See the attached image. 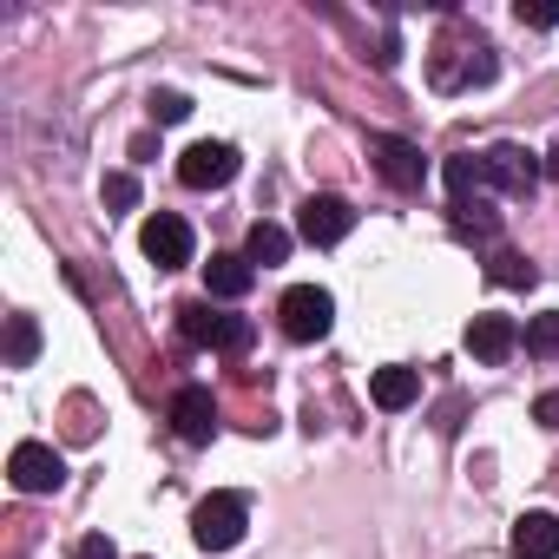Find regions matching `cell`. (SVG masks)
<instances>
[{
  "label": "cell",
  "instance_id": "cell-6",
  "mask_svg": "<svg viewBox=\"0 0 559 559\" xmlns=\"http://www.w3.org/2000/svg\"><path fill=\"white\" fill-rule=\"evenodd\" d=\"M8 474H14V487H21V493H60L67 461H60L47 441H21V448H14V461H8Z\"/></svg>",
  "mask_w": 559,
  "mask_h": 559
},
{
  "label": "cell",
  "instance_id": "cell-17",
  "mask_svg": "<svg viewBox=\"0 0 559 559\" xmlns=\"http://www.w3.org/2000/svg\"><path fill=\"white\" fill-rule=\"evenodd\" d=\"M224 323H230V317H217L211 304H185V310H178L185 343H211V349H217V343H224Z\"/></svg>",
  "mask_w": 559,
  "mask_h": 559
},
{
  "label": "cell",
  "instance_id": "cell-7",
  "mask_svg": "<svg viewBox=\"0 0 559 559\" xmlns=\"http://www.w3.org/2000/svg\"><path fill=\"white\" fill-rule=\"evenodd\" d=\"M139 243H145V257H152L158 270H185V263H191V224L171 217V211H158V217L139 230Z\"/></svg>",
  "mask_w": 559,
  "mask_h": 559
},
{
  "label": "cell",
  "instance_id": "cell-2",
  "mask_svg": "<svg viewBox=\"0 0 559 559\" xmlns=\"http://www.w3.org/2000/svg\"><path fill=\"white\" fill-rule=\"evenodd\" d=\"M243 526H250V500H243V493H211V500H198V513H191V539H198L204 552H230V546L243 539Z\"/></svg>",
  "mask_w": 559,
  "mask_h": 559
},
{
  "label": "cell",
  "instance_id": "cell-13",
  "mask_svg": "<svg viewBox=\"0 0 559 559\" xmlns=\"http://www.w3.org/2000/svg\"><path fill=\"white\" fill-rule=\"evenodd\" d=\"M369 395H376V408H389V415H402V408H415L421 402V369H376V382H369Z\"/></svg>",
  "mask_w": 559,
  "mask_h": 559
},
{
  "label": "cell",
  "instance_id": "cell-14",
  "mask_svg": "<svg viewBox=\"0 0 559 559\" xmlns=\"http://www.w3.org/2000/svg\"><path fill=\"white\" fill-rule=\"evenodd\" d=\"M284 257H290V230H284V224H270V217L250 224V237H243V263H250V270H257V263L270 270V263H284Z\"/></svg>",
  "mask_w": 559,
  "mask_h": 559
},
{
  "label": "cell",
  "instance_id": "cell-18",
  "mask_svg": "<svg viewBox=\"0 0 559 559\" xmlns=\"http://www.w3.org/2000/svg\"><path fill=\"white\" fill-rule=\"evenodd\" d=\"M40 356V323L34 317H8V369H27Z\"/></svg>",
  "mask_w": 559,
  "mask_h": 559
},
{
  "label": "cell",
  "instance_id": "cell-27",
  "mask_svg": "<svg viewBox=\"0 0 559 559\" xmlns=\"http://www.w3.org/2000/svg\"><path fill=\"white\" fill-rule=\"evenodd\" d=\"M533 415H539V428H552V435H559V395H539V408H533Z\"/></svg>",
  "mask_w": 559,
  "mask_h": 559
},
{
  "label": "cell",
  "instance_id": "cell-19",
  "mask_svg": "<svg viewBox=\"0 0 559 559\" xmlns=\"http://www.w3.org/2000/svg\"><path fill=\"white\" fill-rule=\"evenodd\" d=\"M448 191H454V198H467V191L480 198V191H487V165H480V152L448 158Z\"/></svg>",
  "mask_w": 559,
  "mask_h": 559
},
{
  "label": "cell",
  "instance_id": "cell-20",
  "mask_svg": "<svg viewBox=\"0 0 559 559\" xmlns=\"http://www.w3.org/2000/svg\"><path fill=\"white\" fill-rule=\"evenodd\" d=\"M454 230L493 237V204H487V198H454Z\"/></svg>",
  "mask_w": 559,
  "mask_h": 559
},
{
  "label": "cell",
  "instance_id": "cell-8",
  "mask_svg": "<svg viewBox=\"0 0 559 559\" xmlns=\"http://www.w3.org/2000/svg\"><path fill=\"white\" fill-rule=\"evenodd\" d=\"M178 178H185L191 191H217V185H230V178H237V152L204 139V145H191V152L178 158Z\"/></svg>",
  "mask_w": 559,
  "mask_h": 559
},
{
  "label": "cell",
  "instance_id": "cell-25",
  "mask_svg": "<svg viewBox=\"0 0 559 559\" xmlns=\"http://www.w3.org/2000/svg\"><path fill=\"white\" fill-rule=\"evenodd\" d=\"M217 349H224V356H243V349H250V323H243V317H230V323H224V343H217Z\"/></svg>",
  "mask_w": 559,
  "mask_h": 559
},
{
  "label": "cell",
  "instance_id": "cell-1",
  "mask_svg": "<svg viewBox=\"0 0 559 559\" xmlns=\"http://www.w3.org/2000/svg\"><path fill=\"white\" fill-rule=\"evenodd\" d=\"M428 73H435L441 93L487 86V80H493V47H487L480 34H454V40H441V47L428 53Z\"/></svg>",
  "mask_w": 559,
  "mask_h": 559
},
{
  "label": "cell",
  "instance_id": "cell-9",
  "mask_svg": "<svg viewBox=\"0 0 559 559\" xmlns=\"http://www.w3.org/2000/svg\"><path fill=\"white\" fill-rule=\"evenodd\" d=\"M297 230H304V243L330 250V243H343V237L356 230V211H349L343 198H310V204H304V217H297Z\"/></svg>",
  "mask_w": 559,
  "mask_h": 559
},
{
  "label": "cell",
  "instance_id": "cell-4",
  "mask_svg": "<svg viewBox=\"0 0 559 559\" xmlns=\"http://www.w3.org/2000/svg\"><path fill=\"white\" fill-rule=\"evenodd\" d=\"M480 165H487V185H500V191H513V198H533V185H539V171H546V158L526 152V145H487Z\"/></svg>",
  "mask_w": 559,
  "mask_h": 559
},
{
  "label": "cell",
  "instance_id": "cell-5",
  "mask_svg": "<svg viewBox=\"0 0 559 559\" xmlns=\"http://www.w3.org/2000/svg\"><path fill=\"white\" fill-rule=\"evenodd\" d=\"M369 158H376V171H382L395 191H421V178H428L421 145H408V139H395V132H369Z\"/></svg>",
  "mask_w": 559,
  "mask_h": 559
},
{
  "label": "cell",
  "instance_id": "cell-28",
  "mask_svg": "<svg viewBox=\"0 0 559 559\" xmlns=\"http://www.w3.org/2000/svg\"><path fill=\"white\" fill-rule=\"evenodd\" d=\"M546 171H552V178H559V152H552V158H546Z\"/></svg>",
  "mask_w": 559,
  "mask_h": 559
},
{
  "label": "cell",
  "instance_id": "cell-11",
  "mask_svg": "<svg viewBox=\"0 0 559 559\" xmlns=\"http://www.w3.org/2000/svg\"><path fill=\"white\" fill-rule=\"evenodd\" d=\"M171 428H178L185 441H211V435H217V402H211V389H178V395H171Z\"/></svg>",
  "mask_w": 559,
  "mask_h": 559
},
{
  "label": "cell",
  "instance_id": "cell-26",
  "mask_svg": "<svg viewBox=\"0 0 559 559\" xmlns=\"http://www.w3.org/2000/svg\"><path fill=\"white\" fill-rule=\"evenodd\" d=\"M73 559H119V546H112V539H106V533H86V539H80V552H73Z\"/></svg>",
  "mask_w": 559,
  "mask_h": 559
},
{
  "label": "cell",
  "instance_id": "cell-10",
  "mask_svg": "<svg viewBox=\"0 0 559 559\" xmlns=\"http://www.w3.org/2000/svg\"><path fill=\"white\" fill-rule=\"evenodd\" d=\"M513 349H520V330H513L507 317H474V323H467V356H474V362L500 369Z\"/></svg>",
  "mask_w": 559,
  "mask_h": 559
},
{
  "label": "cell",
  "instance_id": "cell-23",
  "mask_svg": "<svg viewBox=\"0 0 559 559\" xmlns=\"http://www.w3.org/2000/svg\"><path fill=\"white\" fill-rule=\"evenodd\" d=\"M106 204H112V211H132V204H139V178H132V171H112V178H106Z\"/></svg>",
  "mask_w": 559,
  "mask_h": 559
},
{
  "label": "cell",
  "instance_id": "cell-24",
  "mask_svg": "<svg viewBox=\"0 0 559 559\" xmlns=\"http://www.w3.org/2000/svg\"><path fill=\"white\" fill-rule=\"evenodd\" d=\"M520 21L526 27H559V0H520Z\"/></svg>",
  "mask_w": 559,
  "mask_h": 559
},
{
  "label": "cell",
  "instance_id": "cell-15",
  "mask_svg": "<svg viewBox=\"0 0 559 559\" xmlns=\"http://www.w3.org/2000/svg\"><path fill=\"white\" fill-rule=\"evenodd\" d=\"M250 276H257V270H250L243 257H211V263H204V284H211V297H224V304L250 290Z\"/></svg>",
  "mask_w": 559,
  "mask_h": 559
},
{
  "label": "cell",
  "instance_id": "cell-21",
  "mask_svg": "<svg viewBox=\"0 0 559 559\" xmlns=\"http://www.w3.org/2000/svg\"><path fill=\"white\" fill-rule=\"evenodd\" d=\"M526 356H559V317H533L526 323Z\"/></svg>",
  "mask_w": 559,
  "mask_h": 559
},
{
  "label": "cell",
  "instance_id": "cell-3",
  "mask_svg": "<svg viewBox=\"0 0 559 559\" xmlns=\"http://www.w3.org/2000/svg\"><path fill=\"white\" fill-rule=\"evenodd\" d=\"M276 317H284V336H290V343H323L330 323H336V297H330L323 284H297V290H284Z\"/></svg>",
  "mask_w": 559,
  "mask_h": 559
},
{
  "label": "cell",
  "instance_id": "cell-16",
  "mask_svg": "<svg viewBox=\"0 0 559 559\" xmlns=\"http://www.w3.org/2000/svg\"><path fill=\"white\" fill-rule=\"evenodd\" d=\"M487 284H500V290H533L539 270H533L520 250H493V257H487Z\"/></svg>",
  "mask_w": 559,
  "mask_h": 559
},
{
  "label": "cell",
  "instance_id": "cell-12",
  "mask_svg": "<svg viewBox=\"0 0 559 559\" xmlns=\"http://www.w3.org/2000/svg\"><path fill=\"white\" fill-rule=\"evenodd\" d=\"M513 559H559V513H520L513 520Z\"/></svg>",
  "mask_w": 559,
  "mask_h": 559
},
{
  "label": "cell",
  "instance_id": "cell-22",
  "mask_svg": "<svg viewBox=\"0 0 559 559\" xmlns=\"http://www.w3.org/2000/svg\"><path fill=\"white\" fill-rule=\"evenodd\" d=\"M152 119L158 126H178V119H191V99L185 93H152Z\"/></svg>",
  "mask_w": 559,
  "mask_h": 559
}]
</instances>
